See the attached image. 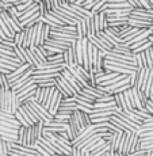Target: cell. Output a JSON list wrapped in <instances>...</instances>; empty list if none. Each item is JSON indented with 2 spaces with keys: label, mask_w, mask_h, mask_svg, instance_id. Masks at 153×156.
I'll return each instance as SVG.
<instances>
[{
  "label": "cell",
  "mask_w": 153,
  "mask_h": 156,
  "mask_svg": "<svg viewBox=\"0 0 153 156\" xmlns=\"http://www.w3.org/2000/svg\"><path fill=\"white\" fill-rule=\"evenodd\" d=\"M50 88H52V87H40V86H37L35 92H34V98H33V99L43 106L45 102H46V99H47V95H49V92H50Z\"/></svg>",
  "instance_id": "obj_1"
},
{
  "label": "cell",
  "mask_w": 153,
  "mask_h": 156,
  "mask_svg": "<svg viewBox=\"0 0 153 156\" xmlns=\"http://www.w3.org/2000/svg\"><path fill=\"white\" fill-rule=\"evenodd\" d=\"M133 8L129 7V8H109L106 10L109 18H121V16H129L131 14Z\"/></svg>",
  "instance_id": "obj_2"
},
{
  "label": "cell",
  "mask_w": 153,
  "mask_h": 156,
  "mask_svg": "<svg viewBox=\"0 0 153 156\" xmlns=\"http://www.w3.org/2000/svg\"><path fill=\"white\" fill-rule=\"evenodd\" d=\"M30 67H31V64H29V62H25V64L19 65V67H18L15 71L11 72V73H8L7 76H8V80H10V83H12V82H15L16 79H19V77L22 76V75L25 73V72L27 71Z\"/></svg>",
  "instance_id": "obj_3"
},
{
  "label": "cell",
  "mask_w": 153,
  "mask_h": 156,
  "mask_svg": "<svg viewBox=\"0 0 153 156\" xmlns=\"http://www.w3.org/2000/svg\"><path fill=\"white\" fill-rule=\"evenodd\" d=\"M127 22L130 26L137 27V29H151L153 25V22H151V20H144V19H138V18H133V16H129Z\"/></svg>",
  "instance_id": "obj_4"
},
{
  "label": "cell",
  "mask_w": 153,
  "mask_h": 156,
  "mask_svg": "<svg viewBox=\"0 0 153 156\" xmlns=\"http://www.w3.org/2000/svg\"><path fill=\"white\" fill-rule=\"evenodd\" d=\"M122 136H123V130H119L115 132V133L111 136V139H109L107 141L110 144V152H118L119 148V144H121Z\"/></svg>",
  "instance_id": "obj_5"
},
{
  "label": "cell",
  "mask_w": 153,
  "mask_h": 156,
  "mask_svg": "<svg viewBox=\"0 0 153 156\" xmlns=\"http://www.w3.org/2000/svg\"><path fill=\"white\" fill-rule=\"evenodd\" d=\"M140 148H141V137L138 132H133L130 136V141H129V155L138 151Z\"/></svg>",
  "instance_id": "obj_6"
},
{
  "label": "cell",
  "mask_w": 153,
  "mask_h": 156,
  "mask_svg": "<svg viewBox=\"0 0 153 156\" xmlns=\"http://www.w3.org/2000/svg\"><path fill=\"white\" fill-rule=\"evenodd\" d=\"M133 132H123V136H122L121 144H119L118 152L123 155H129V141H130V136Z\"/></svg>",
  "instance_id": "obj_7"
},
{
  "label": "cell",
  "mask_w": 153,
  "mask_h": 156,
  "mask_svg": "<svg viewBox=\"0 0 153 156\" xmlns=\"http://www.w3.org/2000/svg\"><path fill=\"white\" fill-rule=\"evenodd\" d=\"M76 33L79 40L88 37V25H87V19L77 20L76 22Z\"/></svg>",
  "instance_id": "obj_8"
},
{
  "label": "cell",
  "mask_w": 153,
  "mask_h": 156,
  "mask_svg": "<svg viewBox=\"0 0 153 156\" xmlns=\"http://www.w3.org/2000/svg\"><path fill=\"white\" fill-rule=\"evenodd\" d=\"M60 73H61L62 76L65 77V79H68V80H69V82H71V84H72V86L75 87V88L77 90V92H82L83 86L80 84V83L77 82L76 79H75V76H73V75H72V72H71L69 69H68V68H64V69H62L61 72H60Z\"/></svg>",
  "instance_id": "obj_9"
},
{
  "label": "cell",
  "mask_w": 153,
  "mask_h": 156,
  "mask_svg": "<svg viewBox=\"0 0 153 156\" xmlns=\"http://www.w3.org/2000/svg\"><path fill=\"white\" fill-rule=\"evenodd\" d=\"M37 141H38V139H37V136H35L34 126L30 125V126H27V129H26V145L27 147H35Z\"/></svg>",
  "instance_id": "obj_10"
},
{
  "label": "cell",
  "mask_w": 153,
  "mask_h": 156,
  "mask_svg": "<svg viewBox=\"0 0 153 156\" xmlns=\"http://www.w3.org/2000/svg\"><path fill=\"white\" fill-rule=\"evenodd\" d=\"M114 99H115L116 106L121 109V112H123V113H127V112H129V107H127V103H126V99H125L123 92H118V94H114Z\"/></svg>",
  "instance_id": "obj_11"
},
{
  "label": "cell",
  "mask_w": 153,
  "mask_h": 156,
  "mask_svg": "<svg viewBox=\"0 0 153 156\" xmlns=\"http://www.w3.org/2000/svg\"><path fill=\"white\" fill-rule=\"evenodd\" d=\"M57 80H58V82L61 83V84H62V86L65 87V88L68 90V92H69V94H71V97H72V95H76V94H79V92H77V90H76L73 86L71 84V82H69V80H68V79H65V77L62 76L61 73H60L58 76H57Z\"/></svg>",
  "instance_id": "obj_12"
},
{
  "label": "cell",
  "mask_w": 153,
  "mask_h": 156,
  "mask_svg": "<svg viewBox=\"0 0 153 156\" xmlns=\"http://www.w3.org/2000/svg\"><path fill=\"white\" fill-rule=\"evenodd\" d=\"M134 60H136V65L138 68H148V61H146V55L145 52L141 53H134Z\"/></svg>",
  "instance_id": "obj_13"
},
{
  "label": "cell",
  "mask_w": 153,
  "mask_h": 156,
  "mask_svg": "<svg viewBox=\"0 0 153 156\" xmlns=\"http://www.w3.org/2000/svg\"><path fill=\"white\" fill-rule=\"evenodd\" d=\"M40 18H41V14H40V11H38V12H35L33 16H30L29 19L23 20V22H22L23 29H25V27H31V26L37 25V23L40 22Z\"/></svg>",
  "instance_id": "obj_14"
},
{
  "label": "cell",
  "mask_w": 153,
  "mask_h": 156,
  "mask_svg": "<svg viewBox=\"0 0 153 156\" xmlns=\"http://www.w3.org/2000/svg\"><path fill=\"white\" fill-rule=\"evenodd\" d=\"M123 95H125V99H126V103H127L129 110L136 109V105H134V98H133V91H131V88L123 91Z\"/></svg>",
  "instance_id": "obj_15"
},
{
  "label": "cell",
  "mask_w": 153,
  "mask_h": 156,
  "mask_svg": "<svg viewBox=\"0 0 153 156\" xmlns=\"http://www.w3.org/2000/svg\"><path fill=\"white\" fill-rule=\"evenodd\" d=\"M40 11V4H35V5H33V7H30L29 10H26L25 12L22 14V16L19 18L20 19V22H23V20H26V19H29L30 16H33L35 12H38Z\"/></svg>",
  "instance_id": "obj_16"
},
{
  "label": "cell",
  "mask_w": 153,
  "mask_h": 156,
  "mask_svg": "<svg viewBox=\"0 0 153 156\" xmlns=\"http://www.w3.org/2000/svg\"><path fill=\"white\" fill-rule=\"evenodd\" d=\"M76 60H77V65H83L84 60H83V46H82V40L76 41Z\"/></svg>",
  "instance_id": "obj_17"
},
{
  "label": "cell",
  "mask_w": 153,
  "mask_h": 156,
  "mask_svg": "<svg viewBox=\"0 0 153 156\" xmlns=\"http://www.w3.org/2000/svg\"><path fill=\"white\" fill-rule=\"evenodd\" d=\"M89 41H91L92 45H94L95 48H98V49H99V50H102V52H107V50H109V49H107V46H104L103 42H102V41L99 40V37H98L96 34L92 35V37H89Z\"/></svg>",
  "instance_id": "obj_18"
},
{
  "label": "cell",
  "mask_w": 153,
  "mask_h": 156,
  "mask_svg": "<svg viewBox=\"0 0 153 156\" xmlns=\"http://www.w3.org/2000/svg\"><path fill=\"white\" fill-rule=\"evenodd\" d=\"M26 129H27V126H22V125L18 129V140H16L18 144L26 145Z\"/></svg>",
  "instance_id": "obj_19"
},
{
  "label": "cell",
  "mask_w": 153,
  "mask_h": 156,
  "mask_svg": "<svg viewBox=\"0 0 153 156\" xmlns=\"http://www.w3.org/2000/svg\"><path fill=\"white\" fill-rule=\"evenodd\" d=\"M7 75L8 73H3V72H0V87L4 88L5 91L11 90V83H10V80H8Z\"/></svg>",
  "instance_id": "obj_20"
},
{
  "label": "cell",
  "mask_w": 153,
  "mask_h": 156,
  "mask_svg": "<svg viewBox=\"0 0 153 156\" xmlns=\"http://www.w3.org/2000/svg\"><path fill=\"white\" fill-rule=\"evenodd\" d=\"M23 42H25V29L22 31H18L14 37V44L15 46H19V48H23Z\"/></svg>",
  "instance_id": "obj_21"
},
{
  "label": "cell",
  "mask_w": 153,
  "mask_h": 156,
  "mask_svg": "<svg viewBox=\"0 0 153 156\" xmlns=\"http://www.w3.org/2000/svg\"><path fill=\"white\" fill-rule=\"evenodd\" d=\"M35 4H38V3L33 2V0H27V2L22 3V4H19V5H16V10L19 11V12H20V16H22V14L25 12L26 10H29L30 7H33V5H35Z\"/></svg>",
  "instance_id": "obj_22"
},
{
  "label": "cell",
  "mask_w": 153,
  "mask_h": 156,
  "mask_svg": "<svg viewBox=\"0 0 153 156\" xmlns=\"http://www.w3.org/2000/svg\"><path fill=\"white\" fill-rule=\"evenodd\" d=\"M18 112L20 113V115L23 117V119H25L26 122H27V125L30 126V125H34V121H33L31 119V117L29 115V113L26 112V109H25V106H23V105H20L19 106V109H18Z\"/></svg>",
  "instance_id": "obj_23"
},
{
  "label": "cell",
  "mask_w": 153,
  "mask_h": 156,
  "mask_svg": "<svg viewBox=\"0 0 153 156\" xmlns=\"http://www.w3.org/2000/svg\"><path fill=\"white\" fill-rule=\"evenodd\" d=\"M99 19H100V30H106L109 27V15L106 11L99 12Z\"/></svg>",
  "instance_id": "obj_24"
},
{
  "label": "cell",
  "mask_w": 153,
  "mask_h": 156,
  "mask_svg": "<svg viewBox=\"0 0 153 156\" xmlns=\"http://www.w3.org/2000/svg\"><path fill=\"white\" fill-rule=\"evenodd\" d=\"M8 154H10V145L0 137V156H8Z\"/></svg>",
  "instance_id": "obj_25"
},
{
  "label": "cell",
  "mask_w": 153,
  "mask_h": 156,
  "mask_svg": "<svg viewBox=\"0 0 153 156\" xmlns=\"http://www.w3.org/2000/svg\"><path fill=\"white\" fill-rule=\"evenodd\" d=\"M109 151H110V144H109V141H107L106 145H103L102 148L96 149V151H92V152H91V156H102V155L107 154Z\"/></svg>",
  "instance_id": "obj_26"
},
{
  "label": "cell",
  "mask_w": 153,
  "mask_h": 156,
  "mask_svg": "<svg viewBox=\"0 0 153 156\" xmlns=\"http://www.w3.org/2000/svg\"><path fill=\"white\" fill-rule=\"evenodd\" d=\"M145 55H146V61H148V68L153 69V50H152V46L145 50Z\"/></svg>",
  "instance_id": "obj_27"
},
{
  "label": "cell",
  "mask_w": 153,
  "mask_h": 156,
  "mask_svg": "<svg viewBox=\"0 0 153 156\" xmlns=\"http://www.w3.org/2000/svg\"><path fill=\"white\" fill-rule=\"evenodd\" d=\"M106 3H107V0H98V2L91 7V12H92V14H95V12H98V14H99L100 8L103 7V5L106 4Z\"/></svg>",
  "instance_id": "obj_28"
},
{
  "label": "cell",
  "mask_w": 153,
  "mask_h": 156,
  "mask_svg": "<svg viewBox=\"0 0 153 156\" xmlns=\"http://www.w3.org/2000/svg\"><path fill=\"white\" fill-rule=\"evenodd\" d=\"M56 88L58 90V91L61 92L62 95H64V98H67V97H71V94H69V92H68V90L65 88V87L62 86L61 83H60V82H58V80H57V79H56Z\"/></svg>",
  "instance_id": "obj_29"
},
{
  "label": "cell",
  "mask_w": 153,
  "mask_h": 156,
  "mask_svg": "<svg viewBox=\"0 0 153 156\" xmlns=\"http://www.w3.org/2000/svg\"><path fill=\"white\" fill-rule=\"evenodd\" d=\"M152 46V42L151 41H148V42H145V44H142V45H140L138 48H136V49H133V53H141V52H145L148 48H151Z\"/></svg>",
  "instance_id": "obj_30"
},
{
  "label": "cell",
  "mask_w": 153,
  "mask_h": 156,
  "mask_svg": "<svg viewBox=\"0 0 153 156\" xmlns=\"http://www.w3.org/2000/svg\"><path fill=\"white\" fill-rule=\"evenodd\" d=\"M47 12H49V10H47V7H46V3H45V0H41V3H40V14H41V16H46Z\"/></svg>",
  "instance_id": "obj_31"
},
{
  "label": "cell",
  "mask_w": 153,
  "mask_h": 156,
  "mask_svg": "<svg viewBox=\"0 0 153 156\" xmlns=\"http://www.w3.org/2000/svg\"><path fill=\"white\" fill-rule=\"evenodd\" d=\"M138 71V69H137ZM137 71L131 72L130 75H129V80H130V86L131 87H136V83H137Z\"/></svg>",
  "instance_id": "obj_32"
},
{
  "label": "cell",
  "mask_w": 153,
  "mask_h": 156,
  "mask_svg": "<svg viewBox=\"0 0 153 156\" xmlns=\"http://www.w3.org/2000/svg\"><path fill=\"white\" fill-rule=\"evenodd\" d=\"M15 117H16V119H18V121H19V124L22 125V126H29V125H27V122H26L25 119H23V117L20 115V113H19V112H16V113H15Z\"/></svg>",
  "instance_id": "obj_33"
},
{
  "label": "cell",
  "mask_w": 153,
  "mask_h": 156,
  "mask_svg": "<svg viewBox=\"0 0 153 156\" xmlns=\"http://www.w3.org/2000/svg\"><path fill=\"white\" fill-rule=\"evenodd\" d=\"M140 4H141V8H146V10H151L152 8V4L149 3V0H138Z\"/></svg>",
  "instance_id": "obj_34"
},
{
  "label": "cell",
  "mask_w": 153,
  "mask_h": 156,
  "mask_svg": "<svg viewBox=\"0 0 153 156\" xmlns=\"http://www.w3.org/2000/svg\"><path fill=\"white\" fill-rule=\"evenodd\" d=\"M45 3H46V7H47V10H49V12H50V11H53V10L56 8L54 0H45Z\"/></svg>",
  "instance_id": "obj_35"
},
{
  "label": "cell",
  "mask_w": 153,
  "mask_h": 156,
  "mask_svg": "<svg viewBox=\"0 0 153 156\" xmlns=\"http://www.w3.org/2000/svg\"><path fill=\"white\" fill-rule=\"evenodd\" d=\"M126 2L130 4V7H133V8H141V4H140L138 0H126Z\"/></svg>",
  "instance_id": "obj_36"
},
{
  "label": "cell",
  "mask_w": 153,
  "mask_h": 156,
  "mask_svg": "<svg viewBox=\"0 0 153 156\" xmlns=\"http://www.w3.org/2000/svg\"><path fill=\"white\" fill-rule=\"evenodd\" d=\"M4 97H5V90L0 87V110H2L3 106V102H4Z\"/></svg>",
  "instance_id": "obj_37"
},
{
  "label": "cell",
  "mask_w": 153,
  "mask_h": 156,
  "mask_svg": "<svg viewBox=\"0 0 153 156\" xmlns=\"http://www.w3.org/2000/svg\"><path fill=\"white\" fill-rule=\"evenodd\" d=\"M145 110H146V112H148V113H151L152 115H153V102H152L151 99H149V101H148V103H146Z\"/></svg>",
  "instance_id": "obj_38"
},
{
  "label": "cell",
  "mask_w": 153,
  "mask_h": 156,
  "mask_svg": "<svg viewBox=\"0 0 153 156\" xmlns=\"http://www.w3.org/2000/svg\"><path fill=\"white\" fill-rule=\"evenodd\" d=\"M72 156H82V149L77 148V147H73L72 148Z\"/></svg>",
  "instance_id": "obj_39"
},
{
  "label": "cell",
  "mask_w": 153,
  "mask_h": 156,
  "mask_svg": "<svg viewBox=\"0 0 153 156\" xmlns=\"http://www.w3.org/2000/svg\"><path fill=\"white\" fill-rule=\"evenodd\" d=\"M87 0H71V3H75V4H84V3H85Z\"/></svg>",
  "instance_id": "obj_40"
},
{
  "label": "cell",
  "mask_w": 153,
  "mask_h": 156,
  "mask_svg": "<svg viewBox=\"0 0 153 156\" xmlns=\"http://www.w3.org/2000/svg\"><path fill=\"white\" fill-rule=\"evenodd\" d=\"M114 2H125V0H107V3H114Z\"/></svg>",
  "instance_id": "obj_41"
},
{
  "label": "cell",
  "mask_w": 153,
  "mask_h": 156,
  "mask_svg": "<svg viewBox=\"0 0 153 156\" xmlns=\"http://www.w3.org/2000/svg\"><path fill=\"white\" fill-rule=\"evenodd\" d=\"M54 5H56V7H58V5H60V2H58V0H54Z\"/></svg>",
  "instance_id": "obj_42"
},
{
  "label": "cell",
  "mask_w": 153,
  "mask_h": 156,
  "mask_svg": "<svg viewBox=\"0 0 153 156\" xmlns=\"http://www.w3.org/2000/svg\"><path fill=\"white\" fill-rule=\"evenodd\" d=\"M146 156H153V152H148V154H146Z\"/></svg>",
  "instance_id": "obj_43"
},
{
  "label": "cell",
  "mask_w": 153,
  "mask_h": 156,
  "mask_svg": "<svg viewBox=\"0 0 153 156\" xmlns=\"http://www.w3.org/2000/svg\"><path fill=\"white\" fill-rule=\"evenodd\" d=\"M33 2H35V3H38V4H40V3H41V0H33Z\"/></svg>",
  "instance_id": "obj_44"
},
{
  "label": "cell",
  "mask_w": 153,
  "mask_h": 156,
  "mask_svg": "<svg viewBox=\"0 0 153 156\" xmlns=\"http://www.w3.org/2000/svg\"><path fill=\"white\" fill-rule=\"evenodd\" d=\"M149 3H151V4H152V8H153V0H149Z\"/></svg>",
  "instance_id": "obj_45"
},
{
  "label": "cell",
  "mask_w": 153,
  "mask_h": 156,
  "mask_svg": "<svg viewBox=\"0 0 153 156\" xmlns=\"http://www.w3.org/2000/svg\"><path fill=\"white\" fill-rule=\"evenodd\" d=\"M149 99H151V101L153 102V95H152V97H151V98H149Z\"/></svg>",
  "instance_id": "obj_46"
},
{
  "label": "cell",
  "mask_w": 153,
  "mask_h": 156,
  "mask_svg": "<svg viewBox=\"0 0 153 156\" xmlns=\"http://www.w3.org/2000/svg\"><path fill=\"white\" fill-rule=\"evenodd\" d=\"M35 156H42V155H41V154H37V155H35Z\"/></svg>",
  "instance_id": "obj_47"
},
{
  "label": "cell",
  "mask_w": 153,
  "mask_h": 156,
  "mask_svg": "<svg viewBox=\"0 0 153 156\" xmlns=\"http://www.w3.org/2000/svg\"><path fill=\"white\" fill-rule=\"evenodd\" d=\"M2 40H3V38H0V41H2Z\"/></svg>",
  "instance_id": "obj_48"
}]
</instances>
